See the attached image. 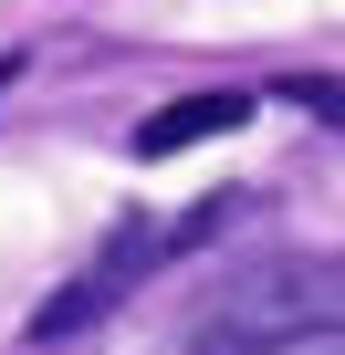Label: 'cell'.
<instances>
[{
    "label": "cell",
    "instance_id": "cell-2",
    "mask_svg": "<svg viewBox=\"0 0 345 355\" xmlns=\"http://www.w3.org/2000/svg\"><path fill=\"white\" fill-rule=\"evenodd\" d=\"M210 220H220V209H199V220H178V230L126 220V230H115V241H105V251H94V261H84V272H74V282H63V293L32 313V334L53 345V334H84V324H105V313H115V303H126V293H136L157 261H167V251H178V241H199Z\"/></svg>",
    "mask_w": 345,
    "mask_h": 355
},
{
    "label": "cell",
    "instance_id": "cell-1",
    "mask_svg": "<svg viewBox=\"0 0 345 355\" xmlns=\"http://www.w3.org/2000/svg\"><path fill=\"white\" fill-rule=\"evenodd\" d=\"M314 334H345V251H262L189 313V355H293Z\"/></svg>",
    "mask_w": 345,
    "mask_h": 355
},
{
    "label": "cell",
    "instance_id": "cell-3",
    "mask_svg": "<svg viewBox=\"0 0 345 355\" xmlns=\"http://www.w3.org/2000/svg\"><path fill=\"white\" fill-rule=\"evenodd\" d=\"M251 125V94H178L136 125V157H178V146H210V136H241Z\"/></svg>",
    "mask_w": 345,
    "mask_h": 355
},
{
    "label": "cell",
    "instance_id": "cell-5",
    "mask_svg": "<svg viewBox=\"0 0 345 355\" xmlns=\"http://www.w3.org/2000/svg\"><path fill=\"white\" fill-rule=\"evenodd\" d=\"M293 355H345V334H314V345H293Z\"/></svg>",
    "mask_w": 345,
    "mask_h": 355
},
{
    "label": "cell",
    "instance_id": "cell-4",
    "mask_svg": "<svg viewBox=\"0 0 345 355\" xmlns=\"http://www.w3.org/2000/svg\"><path fill=\"white\" fill-rule=\"evenodd\" d=\"M283 94H293V105H314V115H324V125H345V84H324V73H293V84H283Z\"/></svg>",
    "mask_w": 345,
    "mask_h": 355
}]
</instances>
